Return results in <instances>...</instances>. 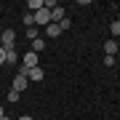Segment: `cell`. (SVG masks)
Here are the masks:
<instances>
[{
	"instance_id": "obj_2",
	"label": "cell",
	"mask_w": 120,
	"mask_h": 120,
	"mask_svg": "<svg viewBox=\"0 0 120 120\" xmlns=\"http://www.w3.org/2000/svg\"><path fill=\"white\" fill-rule=\"evenodd\" d=\"M35 24L48 27V24H51V11H48V8H40L38 13H35Z\"/></svg>"
},
{
	"instance_id": "obj_10",
	"label": "cell",
	"mask_w": 120,
	"mask_h": 120,
	"mask_svg": "<svg viewBox=\"0 0 120 120\" xmlns=\"http://www.w3.org/2000/svg\"><path fill=\"white\" fill-rule=\"evenodd\" d=\"M32 51L40 56V51H45V40H43V38H35V40H32Z\"/></svg>"
},
{
	"instance_id": "obj_6",
	"label": "cell",
	"mask_w": 120,
	"mask_h": 120,
	"mask_svg": "<svg viewBox=\"0 0 120 120\" xmlns=\"http://www.w3.org/2000/svg\"><path fill=\"white\" fill-rule=\"evenodd\" d=\"M43 30H45V35H48V38H59V35H61V27L59 24H48V27H43Z\"/></svg>"
},
{
	"instance_id": "obj_14",
	"label": "cell",
	"mask_w": 120,
	"mask_h": 120,
	"mask_svg": "<svg viewBox=\"0 0 120 120\" xmlns=\"http://www.w3.org/2000/svg\"><path fill=\"white\" fill-rule=\"evenodd\" d=\"M8 101H11V104H16V101H19V91H13V88L8 91Z\"/></svg>"
},
{
	"instance_id": "obj_12",
	"label": "cell",
	"mask_w": 120,
	"mask_h": 120,
	"mask_svg": "<svg viewBox=\"0 0 120 120\" xmlns=\"http://www.w3.org/2000/svg\"><path fill=\"white\" fill-rule=\"evenodd\" d=\"M109 32H112V40L120 38V22H112V24H109Z\"/></svg>"
},
{
	"instance_id": "obj_4",
	"label": "cell",
	"mask_w": 120,
	"mask_h": 120,
	"mask_svg": "<svg viewBox=\"0 0 120 120\" xmlns=\"http://www.w3.org/2000/svg\"><path fill=\"white\" fill-rule=\"evenodd\" d=\"M27 83H30V80H27V75H22V72H16V77H13V91H19V94H22V91L27 88Z\"/></svg>"
},
{
	"instance_id": "obj_13",
	"label": "cell",
	"mask_w": 120,
	"mask_h": 120,
	"mask_svg": "<svg viewBox=\"0 0 120 120\" xmlns=\"http://www.w3.org/2000/svg\"><path fill=\"white\" fill-rule=\"evenodd\" d=\"M22 19H24V24H27V27H35V13H30V11H27Z\"/></svg>"
},
{
	"instance_id": "obj_18",
	"label": "cell",
	"mask_w": 120,
	"mask_h": 120,
	"mask_svg": "<svg viewBox=\"0 0 120 120\" xmlns=\"http://www.w3.org/2000/svg\"><path fill=\"white\" fill-rule=\"evenodd\" d=\"M0 64H5V48H0Z\"/></svg>"
},
{
	"instance_id": "obj_3",
	"label": "cell",
	"mask_w": 120,
	"mask_h": 120,
	"mask_svg": "<svg viewBox=\"0 0 120 120\" xmlns=\"http://www.w3.org/2000/svg\"><path fill=\"white\" fill-rule=\"evenodd\" d=\"M22 67H24V69L38 67V53H35V51H27V53L22 56Z\"/></svg>"
},
{
	"instance_id": "obj_20",
	"label": "cell",
	"mask_w": 120,
	"mask_h": 120,
	"mask_svg": "<svg viewBox=\"0 0 120 120\" xmlns=\"http://www.w3.org/2000/svg\"><path fill=\"white\" fill-rule=\"evenodd\" d=\"M3 115H5V109H3V107H0V117H3Z\"/></svg>"
},
{
	"instance_id": "obj_15",
	"label": "cell",
	"mask_w": 120,
	"mask_h": 120,
	"mask_svg": "<svg viewBox=\"0 0 120 120\" xmlns=\"http://www.w3.org/2000/svg\"><path fill=\"white\" fill-rule=\"evenodd\" d=\"M27 38L35 40V38H40V35H38V30H35V27H30V30H27Z\"/></svg>"
},
{
	"instance_id": "obj_7",
	"label": "cell",
	"mask_w": 120,
	"mask_h": 120,
	"mask_svg": "<svg viewBox=\"0 0 120 120\" xmlns=\"http://www.w3.org/2000/svg\"><path fill=\"white\" fill-rule=\"evenodd\" d=\"M5 64H19V53H16V48L5 51Z\"/></svg>"
},
{
	"instance_id": "obj_16",
	"label": "cell",
	"mask_w": 120,
	"mask_h": 120,
	"mask_svg": "<svg viewBox=\"0 0 120 120\" xmlns=\"http://www.w3.org/2000/svg\"><path fill=\"white\" fill-rule=\"evenodd\" d=\"M69 24H72V22H69L67 16H64V19H61V22H59V27H61V30H69Z\"/></svg>"
},
{
	"instance_id": "obj_11",
	"label": "cell",
	"mask_w": 120,
	"mask_h": 120,
	"mask_svg": "<svg viewBox=\"0 0 120 120\" xmlns=\"http://www.w3.org/2000/svg\"><path fill=\"white\" fill-rule=\"evenodd\" d=\"M104 51H107V56H115V51H117V40H107V43H104Z\"/></svg>"
},
{
	"instance_id": "obj_5",
	"label": "cell",
	"mask_w": 120,
	"mask_h": 120,
	"mask_svg": "<svg viewBox=\"0 0 120 120\" xmlns=\"http://www.w3.org/2000/svg\"><path fill=\"white\" fill-rule=\"evenodd\" d=\"M27 80H35V83H40L43 80V67H32V69H27Z\"/></svg>"
},
{
	"instance_id": "obj_17",
	"label": "cell",
	"mask_w": 120,
	"mask_h": 120,
	"mask_svg": "<svg viewBox=\"0 0 120 120\" xmlns=\"http://www.w3.org/2000/svg\"><path fill=\"white\" fill-rule=\"evenodd\" d=\"M104 64H107V67H115V56H104Z\"/></svg>"
},
{
	"instance_id": "obj_21",
	"label": "cell",
	"mask_w": 120,
	"mask_h": 120,
	"mask_svg": "<svg viewBox=\"0 0 120 120\" xmlns=\"http://www.w3.org/2000/svg\"><path fill=\"white\" fill-rule=\"evenodd\" d=\"M0 120H11V117H8V115H3V117H0Z\"/></svg>"
},
{
	"instance_id": "obj_9",
	"label": "cell",
	"mask_w": 120,
	"mask_h": 120,
	"mask_svg": "<svg viewBox=\"0 0 120 120\" xmlns=\"http://www.w3.org/2000/svg\"><path fill=\"white\" fill-rule=\"evenodd\" d=\"M61 19H64V8H59V5H56V8L51 11V22H53V24H59Z\"/></svg>"
},
{
	"instance_id": "obj_1",
	"label": "cell",
	"mask_w": 120,
	"mask_h": 120,
	"mask_svg": "<svg viewBox=\"0 0 120 120\" xmlns=\"http://www.w3.org/2000/svg\"><path fill=\"white\" fill-rule=\"evenodd\" d=\"M13 45H16V32H13V30H3V35H0V48L11 51Z\"/></svg>"
},
{
	"instance_id": "obj_22",
	"label": "cell",
	"mask_w": 120,
	"mask_h": 120,
	"mask_svg": "<svg viewBox=\"0 0 120 120\" xmlns=\"http://www.w3.org/2000/svg\"><path fill=\"white\" fill-rule=\"evenodd\" d=\"M115 22H120V11H117V19H115Z\"/></svg>"
},
{
	"instance_id": "obj_8",
	"label": "cell",
	"mask_w": 120,
	"mask_h": 120,
	"mask_svg": "<svg viewBox=\"0 0 120 120\" xmlns=\"http://www.w3.org/2000/svg\"><path fill=\"white\" fill-rule=\"evenodd\" d=\"M27 8H30V13H38L40 8H45V3H43V0H30V3H27Z\"/></svg>"
},
{
	"instance_id": "obj_19",
	"label": "cell",
	"mask_w": 120,
	"mask_h": 120,
	"mask_svg": "<svg viewBox=\"0 0 120 120\" xmlns=\"http://www.w3.org/2000/svg\"><path fill=\"white\" fill-rule=\"evenodd\" d=\"M19 120H32V117H30V115H22V117H19Z\"/></svg>"
}]
</instances>
